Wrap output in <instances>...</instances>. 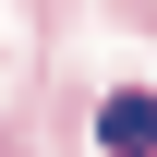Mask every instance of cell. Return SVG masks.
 I'll return each instance as SVG.
<instances>
[{"mask_svg":"<svg viewBox=\"0 0 157 157\" xmlns=\"http://www.w3.org/2000/svg\"><path fill=\"white\" fill-rule=\"evenodd\" d=\"M97 145H109V157H157V97H145V85L97 109Z\"/></svg>","mask_w":157,"mask_h":157,"instance_id":"cell-1","label":"cell"}]
</instances>
